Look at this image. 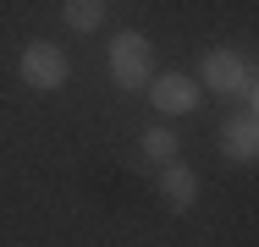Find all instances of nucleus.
Masks as SVG:
<instances>
[{
  "label": "nucleus",
  "instance_id": "nucleus-1",
  "mask_svg": "<svg viewBox=\"0 0 259 247\" xmlns=\"http://www.w3.org/2000/svg\"><path fill=\"white\" fill-rule=\"evenodd\" d=\"M110 77H116L121 88H144V83L155 77V49H149V39L116 33V39H110Z\"/></svg>",
  "mask_w": 259,
  "mask_h": 247
},
{
  "label": "nucleus",
  "instance_id": "nucleus-2",
  "mask_svg": "<svg viewBox=\"0 0 259 247\" xmlns=\"http://www.w3.org/2000/svg\"><path fill=\"white\" fill-rule=\"evenodd\" d=\"M17 72H22V83H28V88H45V94H50V88L66 83V55H61L55 44H28Z\"/></svg>",
  "mask_w": 259,
  "mask_h": 247
},
{
  "label": "nucleus",
  "instance_id": "nucleus-3",
  "mask_svg": "<svg viewBox=\"0 0 259 247\" xmlns=\"http://www.w3.org/2000/svg\"><path fill=\"white\" fill-rule=\"evenodd\" d=\"M199 83L193 77H182V72H171V77H149V99H155L160 115H188L193 104H199Z\"/></svg>",
  "mask_w": 259,
  "mask_h": 247
},
{
  "label": "nucleus",
  "instance_id": "nucleus-4",
  "mask_svg": "<svg viewBox=\"0 0 259 247\" xmlns=\"http://www.w3.org/2000/svg\"><path fill=\"white\" fill-rule=\"evenodd\" d=\"M199 72H204L199 88H215V94H237V88L248 83V60L232 55V49H209L204 60H199Z\"/></svg>",
  "mask_w": 259,
  "mask_h": 247
},
{
  "label": "nucleus",
  "instance_id": "nucleus-5",
  "mask_svg": "<svg viewBox=\"0 0 259 247\" xmlns=\"http://www.w3.org/2000/svg\"><path fill=\"white\" fill-rule=\"evenodd\" d=\"M160 198H165L171 209H193V203H199V176H193L188 165H165V170H160Z\"/></svg>",
  "mask_w": 259,
  "mask_h": 247
},
{
  "label": "nucleus",
  "instance_id": "nucleus-6",
  "mask_svg": "<svg viewBox=\"0 0 259 247\" xmlns=\"http://www.w3.org/2000/svg\"><path fill=\"white\" fill-rule=\"evenodd\" d=\"M221 148H226V159L248 165V159L259 154V127H254V115H237V121L221 132Z\"/></svg>",
  "mask_w": 259,
  "mask_h": 247
},
{
  "label": "nucleus",
  "instance_id": "nucleus-7",
  "mask_svg": "<svg viewBox=\"0 0 259 247\" xmlns=\"http://www.w3.org/2000/svg\"><path fill=\"white\" fill-rule=\"evenodd\" d=\"M61 17H66V28L94 33V28H105V0H66V6H61Z\"/></svg>",
  "mask_w": 259,
  "mask_h": 247
},
{
  "label": "nucleus",
  "instance_id": "nucleus-8",
  "mask_svg": "<svg viewBox=\"0 0 259 247\" xmlns=\"http://www.w3.org/2000/svg\"><path fill=\"white\" fill-rule=\"evenodd\" d=\"M144 159L171 165V159H177V132H171V127H149V132H144Z\"/></svg>",
  "mask_w": 259,
  "mask_h": 247
}]
</instances>
